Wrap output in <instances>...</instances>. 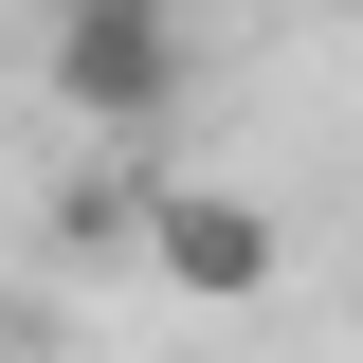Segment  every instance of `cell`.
I'll return each instance as SVG.
<instances>
[{"mask_svg":"<svg viewBox=\"0 0 363 363\" xmlns=\"http://www.w3.org/2000/svg\"><path fill=\"white\" fill-rule=\"evenodd\" d=\"M145 236H164V272L200 291V309H236L272 272V236H255V200H218V182H182V200H145Z\"/></svg>","mask_w":363,"mask_h":363,"instance_id":"7a4b0ae2","label":"cell"},{"mask_svg":"<svg viewBox=\"0 0 363 363\" xmlns=\"http://www.w3.org/2000/svg\"><path fill=\"white\" fill-rule=\"evenodd\" d=\"M55 91L91 128H164L182 109V0H73L55 18Z\"/></svg>","mask_w":363,"mask_h":363,"instance_id":"6da1fadb","label":"cell"}]
</instances>
